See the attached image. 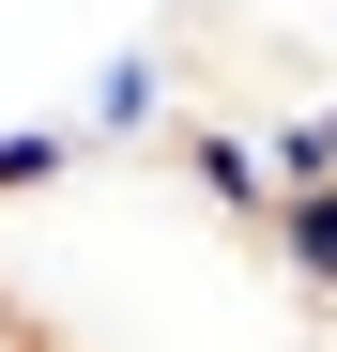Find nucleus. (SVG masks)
I'll return each instance as SVG.
<instances>
[{
  "label": "nucleus",
  "mask_w": 337,
  "mask_h": 352,
  "mask_svg": "<svg viewBox=\"0 0 337 352\" xmlns=\"http://www.w3.org/2000/svg\"><path fill=\"white\" fill-rule=\"evenodd\" d=\"M168 168H184V199H199V214H230V230L276 214V153H261L246 123H184V138H168Z\"/></svg>",
  "instance_id": "f257e3e1"
},
{
  "label": "nucleus",
  "mask_w": 337,
  "mask_h": 352,
  "mask_svg": "<svg viewBox=\"0 0 337 352\" xmlns=\"http://www.w3.org/2000/svg\"><path fill=\"white\" fill-rule=\"evenodd\" d=\"M92 153H123V138H168V46H107V77H92Z\"/></svg>",
  "instance_id": "f03ea898"
},
{
  "label": "nucleus",
  "mask_w": 337,
  "mask_h": 352,
  "mask_svg": "<svg viewBox=\"0 0 337 352\" xmlns=\"http://www.w3.org/2000/svg\"><path fill=\"white\" fill-rule=\"evenodd\" d=\"M261 245H276V276H292L307 307H337V184H292L261 214Z\"/></svg>",
  "instance_id": "7ed1b4c3"
},
{
  "label": "nucleus",
  "mask_w": 337,
  "mask_h": 352,
  "mask_svg": "<svg viewBox=\"0 0 337 352\" xmlns=\"http://www.w3.org/2000/svg\"><path fill=\"white\" fill-rule=\"evenodd\" d=\"M62 168H92V123H0V199H46Z\"/></svg>",
  "instance_id": "20e7f679"
},
{
  "label": "nucleus",
  "mask_w": 337,
  "mask_h": 352,
  "mask_svg": "<svg viewBox=\"0 0 337 352\" xmlns=\"http://www.w3.org/2000/svg\"><path fill=\"white\" fill-rule=\"evenodd\" d=\"M0 352H46V337H31V322H16V307H0Z\"/></svg>",
  "instance_id": "39448f33"
}]
</instances>
